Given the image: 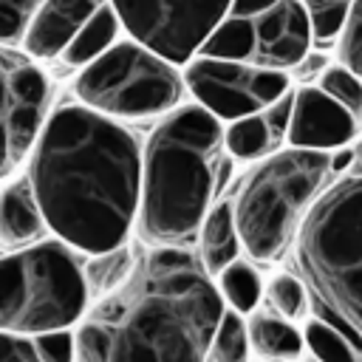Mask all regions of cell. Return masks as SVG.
<instances>
[{"mask_svg":"<svg viewBox=\"0 0 362 362\" xmlns=\"http://www.w3.org/2000/svg\"><path fill=\"white\" fill-rule=\"evenodd\" d=\"M141 153L119 119L82 102L51 110L25 173L51 235L88 257L127 243L139 221Z\"/></svg>","mask_w":362,"mask_h":362,"instance_id":"obj_1","label":"cell"},{"mask_svg":"<svg viewBox=\"0 0 362 362\" xmlns=\"http://www.w3.org/2000/svg\"><path fill=\"white\" fill-rule=\"evenodd\" d=\"M226 303L198 252L150 246L74 325L76 362H204Z\"/></svg>","mask_w":362,"mask_h":362,"instance_id":"obj_2","label":"cell"},{"mask_svg":"<svg viewBox=\"0 0 362 362\" xmlns=\"http://www.w3.org/2000/svg\"><path fill=\"white\" fill-rule=\"evenodd\" d=\"M229 175L221 119L201 105L167 113L141 153L139 238L150 246L189 249Z\"/></svg>","mask_w":362,"mask_h":362,"instance_id":"obj_3","label":"cell"},{"mask_svg":"<svg viewBox=\"0 0 362 362\" xmlns=\"http://www.w3.org/2000/svg\"><path fill=\"white\" fill-rule=\"evenodd\" d=\"M297 266L311 308L362 342V175H342L308 209L297 235Z\"/></svg>","mask_w":362,"mask_h":362,"instance_id":"obj_4","label":"cell"},{"mask_svg":"<svg viewBox=\"0 0 362 362\" xmlns=\"http://www.w3.org/2000/svg\"><path fill=\"white\" fill-rule=\"evenodd\" d=\"M331 153L286 147L252 167L235 195L232 215L243 252L255 263H277L331 178Z\"/></svg>","mask_w":362,"mask_h":362,"instance_id":"obj_5","label":"cell"},{"mask_svg":"<svg viewBox=\"0 0 362 362\" xmlns=\"http://www.w3.org/2000/svg\"><path fill=\"white\" fill-rule=\"evenodd\" d=\"M88 305L85 260L68 243L48 238L0 255V331L37 337L74 328Z\"/></svg>","mask_w":362,"mask_h":362,"instance_id":"obj_6","label":"cell"},{"mask_svg":"<svg viewBox=\"0 0 362 362\" xmlns=\"http://www.w3.org/2000/svg\"><path fill=\"white\" fill-rule=\"evenodd\" d=\"M184 74L178 65L136 40L110 45L74 79L76 99L110 119H150L181 107Z\"/></svg>","mask_w":362,"mask_h":362,"instance_id":"obj_7","label":"cell"},{"mask_svg":"<svg viewBox=\"0 0 362 362\" xmlns=\"http://www.w3.org/2000/svg\"><path fill=\"white\" fill-rule=\"evenodd\" d=\"M311 45V23L303 0H232L198 54L288 71L300 68Z\"/></svg>","mask_w":362,"mask_h":362,"instance_id":"obj_8","label":"cell"},{"mask_svg":"<svg viewBox=\"0 0 362 362\" xmlns=\"http://www.w3.org/2000/svg\"><path fill=\"white\" fill-rule=\"evenodd\" d=\"M130 40L187 65L218 28L232 0H110Z\"/></svg>","mask_w":362,"mask_h":362,"instance_id":"obj_9","label":"cell"},{"mask_svg":"<svg viewBox=\"0 0 362 362\" xmlns=\"http://www.w3.org/2000/svg\"><path fill=\"white\" fill-rule=\"evenodd\" d=\"M184 85L195 96V105L223 122L252 116L291 90L286 71L201 54L184 65Z\"/></svg>","mask_w":362,"mask_h":362,"instance_id":"obj_10","label":"cell"},{"mask_svg":"<svg viewBox=\"0 0 362 362\" xmlns=\"http://www.w3.org/2000/svg\"><path fill=\"white\" fill-rule=\"evenodd\" d=\"M359 133V119L351 116L320 88L294 90V110L288 124V147L334 153Z\"/></svg>","mask_w":362,"mask_h":362,"instance_id":"obj_11","label":"cell"},{"mask_svg":"<svg viewBox=\"0 0 362 362\" xmlns=\"http://www.w3.org/2000/svg\"><path fill=\"white\" fill-rule=\"evenodd\" d=\"M51 85L48 76H40L3 116H0V178L11 175L23 158L31 156L40 130L48 119Z\"/></svg>","mask_w":362,"mask_h":362,"instance_id":"obj_12","label":"cell"},{"mask_svg":"<svg viewBox=\"0 0 362 362\" xmlns=\"http://www.w3.org/2000/svg\"><path fill=\"white\" fill-rule=\"evenodd\" d=\"M291 110H294V90L283 93L277 102L269 107L229 122L223 130L226 139V153L238 161H257L266 156H274L283 141H288V124H291Z\"/></svg>","mask_w":362,"mask_h":362,"instance_id":"obj_13","label":"cell"},{"mask_svg":"<svg viewBox=\"0 0 362 362\" xmlns=\"http://www.w3.org/2000/svg\"><path fill=\"white\" fill-rule=\"evenodd\" d=\"M105 3L107 0H42L23 40L25 54L31 59H57Z\"/></svg>","mask_w":362,"mask_h":362,"instance_id":"obj_14","label":"cell"},{"mask_svg":"<svg viewBox=\"0 0 362 362\" xmlns=\"http://www.w3.org/2000/svg\"><path fill=\"white\" fill-rule=\"evenodd\" d=\"M48 232L51 229L37 204L28 175L14 178L0 192V255H11L34 243H42L48 240Z\"/></svg>","mask_w":362,"mask_h":362,"instance_id":"obj_15","label":"cell"},{"mask_svg":"<svg viewBox=\"0 0 362 362\" xmlns=\"http://www.w3.org/2000/svg\"><path fill=\"white\" fill-rule=\"evenodd\" d=\"M249 351L263 362H300L305 351L303 331L269 311H252L246 320Z\"/></svg>","mask_w":362,"mask_h":362,"instance_id":"obj_16","label":"cell"},{"mask_svg":"<svg viewBox=\"0 0 362 362\" xmlns=\"http://www.w3.org/2000/svg\"><path fill=\"white\" fill-rule=\"evenodd\" d=\"M198 257L204 263V269L215 277L218 272H223L232 260L240 257V238L235 229V215H232V201H215V206L209 209L201 235H198Z\"/></svg>","mask_w":362,"mask_h":362,"instance_id":"obj_17","label":"cell"},{"mask_svg":"<svg viewBox=\"0 0 362 362\" xmlns=\"http://www.w3.org/2000/svg\"><path fill=\"white\" fill-rule=\"evenodd\" d=\"M119 31H122V20H119V14H116V8L110 6V3H105L82 28H79V34L68 42V48L57 57L65 68H85V65H90L93 59H99L110 45H116L119 40Z\"/></svg>","mask_w":362,"mask_h":362,"instance_id":"obj_18","label":"cell"},{"mask_svg":"<svg viewBox=\"0 0 362 362\" xmlns=\"http://www.w3.org/2000/svg\"><path fill=\"white\" fill-rule=\"evenodd\" d=\"M136 257H139V252H133L130 243H122L102 255H90L85 260V286H88L90 303L122 288L136 269Z\"/></svg>","mask_w":362,"mask_h":362,"instance_id":"obj_19","label":"cell"},{"mask_svg":"<svg viewBox=\"0 0 362 362\" xmlns=\"http://www.w3.org/2000/svg\"><path fill=\"white\" fill-rule=\"evenodd\" d=\"M215 286H218L226 308H232L238 314L257 311V303H260V297L266 291V286L260 283L257 269L249 260H243V257L232 260L223 272H218L215 274Z\"/></svg>","mask_w":362,"mask_h":362,"instance_id":"obj_20","label":"cell"},{"mask_svg":"<svg viewBox=\"0 0 362 362\" xmlns=\"http://www.w3.org/2000/svg\"><path fill=\"white\" fill-rule=\"evenodd\" d=\"M303 339H305V351L317 362H356L362 354V342L351 339L345 331H339L337 325H331L317 314L305 320Z\"/></svg>","mask_w":362,"mask_h":362,"instance_id":"obj_21","label":"cell"},{"mask_svg":"<svg viewBox=\"0 0 362 362\" xmlns=\"http://www.w3.org/2000/svg\"><path fill=\"white\" fill-rule=\"evenodd\" d=\"M266 300L272 305V314L288 320V322H297V320H305V311L311 305V291L308 286L303 283V277H294L288 272H280L274 274L269 283H266Z\"/></svg>","mask_w":362,"mask_h":362,"instance_id":"obj_22","label":"cell"},{"mask_svg":"<svg viewBox=\"0 0 362 362\" xmlns=\"http://www.w3.org/2000/svg\"><path fill=\"white\" fill-rule=\"evenodd\" d=\"M45 76L28 57L14 54L11 48L0 45V116L40 79Z\"/></svg>","mask_w":362,"mask_h":362,"instance_id":"obj_23","label":"cell"},{"mask_svg":"<svg viewBox=\"0 0 362 362\" xmlns=\"http://www.w3.org/2000/svg\"><path fill=\"white\" fill-rule=\"evenodd\" d=\"M303 6L311 23V40L317 48H322L339 40L354 0H303Z\"/></svg>","mask_w":362,"mask_h":362,"instance_id":"obj_24","label":"cell"},{"mask_svg":"<svg viewBox=\"0 0 362 362\" xmlns=\"http://www.w3.org/2000/svg\"><path fill=\"white\" fill-rule=\"evenodd\" d=\"M249 337H246V320L226 308L221 328L209 345V354L204 362H249Z\"/></svg>","mask_w":362,"mask_h":362,"instance_id":"obj_25","label":"cell"},{"mask_svg":"<svg viewBox=\"0 0 362 362\" xmlns=\"http://www.w3.org/2000/svg\"><path fill=\"white\" fill-rule=\"evenodd\" d=\"M322 93H328L334 102H339L351 116L362 119V79L351 74L342 65H328L317 85Z\"/></svg>","mask_w":362,"mask_h":362,"instance_id":"obj_26","label":"cell"},{"mask_svg":"<svg viewBox=\"0 0 362 362\" xmlns=\"http://www.w3.org/2000/svg\"><path fill=\"white\" fill-rule=\"evenodd\" d=\"M40 6L42 0H0V45L3 48L23 45Z\"/></svg>","mask_w":362,"mask_h":362,"instance_id":"obj_27","label":"cell"},{"mask_svg":"<svg viewBox=\"0 0 362 362\" xmlns=\"http://www.w3.org/2000/svg\"><path fill=\"white\" fill-rule=\"evenodd\" d=\"M337 59L342 68L362 79V0H354L348 23L337 40Z\"/></svg>","mask_w":362,"mask_h":362,"instance_id":"obj_28","label":"cell"},{"mask_svg":"<svg viewBox=\"0 0 362 362\" xmlns=\"http://www.w3.org/2000/svg\"><path fill=\"white\" fill-rule=\"evenodd\" d=\"M34 345H37V354H40L42 362H76L74 328L37 334V337H34Z\"/></svg>","mask_w":362,"mask_h":362,"instance_id":"obj_29","label":"cell"},{"mask_svg":"<svg viewBox=\"0 0 362 362\" xmlns=\"http://www.w3.org/2000/svg\"><path fill=\"white\" fill-rule=\"evenodd\" d=\"M0 362H42L34 337L0 331Z\"/></svg>","mask_w":362,"mask_h":362,"instance_id":"obj_30","label":"cell"},{"mask_svg":"<svg viewBox=\"0 0 362 362\" xmlns=\"http://www.w3.org/2000/svg\"><path fill=\"white\" fill-rule=\"evenodd\" d=\"M354 158H356V156H354L351 150H342V147H339V150H334V153H331V173H334V175H339V173H342Z\"/></svg>","mask_w":362,"mask_h":362,"instance_id":"obj_31","label":"cell"},{"mask_svg":"<svg viewBox=\"0 0 362 362\" xmlns=\"http://www.w3.org/2000/svg\"><path fill=\"white\" fill-rule=\"evenodd\" d=\"M320 68H328V59H325V57H314L311 51H308V57L300 62V74H314V71H320Z\"/></svg>","mask_w":362,"mask_h":362,"instance_id":"obj_32","label":"cell"},{"mask_svg":"<svg viewBox=\"0 0 362 362\" xmlns=\"http://www.w3.org/2000/svg\"><path fill=\"white\" fill-rule=\"evenodd\" d=\"M354 156H356V164H359V175H362V144L356 147V153H354Z\"/></svg>","mask_w":362,"mask_h":362,"instance_id":"obj_33","label":"cell"},{"mask_svg":"<svg viewBox=\"0 0 362 362\" xmlns=\"http://www.w3.org/2000/svg\"><path fill=\"white\" fill-rule=\"evenodd\" d=\"M356 362H362V354H359V359H356Z\"/></svg>","mask_w":362,"mask_h":362,"instance_id":"obj_34","label":"cell"}]
</instances>
